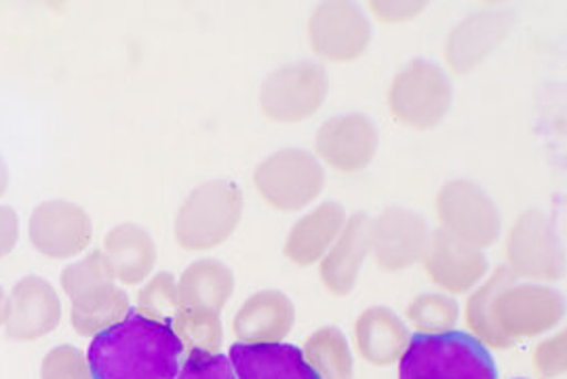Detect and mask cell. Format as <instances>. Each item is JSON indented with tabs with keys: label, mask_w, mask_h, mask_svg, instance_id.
I'll list each match as a JSON object with an SVG mask.
<instances>
[{
	"label": "cell",
	"mask_w": 567,
	"mask_h": 379,
	"mask_svg": "<svg viewBox=\"0 0 567 379\" xmlns=\"http://www.w3.org/2000/svg\"><path fill=\"white\" fill-rule=\"evenodd\" d=\"M564 299L543 285H522L519 276L498 269L466 302V325L481 344L511 348L519 337H534L557 327Z\"/></svg>",
	"instance_id": "1"
},
{
	"label": "cell",
	"mask_w": 567,
	"mask_h": 379,
	"mask_svg": "<svg viewBox=\"0 0 567 379\" xmlns=\"http://www.w3.org/2000/svg\"><path fill=\"white\" fill-rule=\"evenodd\" d=\"M87 360L93 379H175L184 346L169 325L135 310L93 337Z\"/></svg>",
	"instance_id": "2"
},
{
	"label": "cell",
	"mask_w": 567,
	"mask_h": 379,
	"mask_svg": "<svg viewBox=\"0 0 567 379\" xmlns=\"http://www.w3.org/2000/svg\"><path fill=\"white\" fill-rule=\"evenodd\" d=\"M399 379H498V369L475 335L415 334L399 360Z\"/></svg>",
	"instance_id": "3"
},
{
	"label": "cell",
	"mask_w": 567,
	"mask_h": 379,
	"mask_svg": "<svg viewBox=\"0 0 567 379\" xmlns=\"http://www.w3.org/2000/svg\"><path fill=\"white\" fill-rule=\"evenodd\" d=\"M243 215V192L230 179L195 188L175 215V241L188 251H207L233 236Z\"/></svg>",
	"instance_id": "4"
},
{
	"label": "cell",
	"mask_w": 567,
	"mask_h": 379,
	"mask_svg": "<svg viewBox=\"0 0 567 379\" xmlns=\"http://www.w3.org/2000/svg\"><path fill=\"white\" fill-rule=\"evenodd\" d=\"M452 104L447 76L429 60H414L394 76L389 91V108L396 123L412 129H433Z\"/></svg>",
	"instance_id": "5"
},
{
	"label": "cell",
	"mask_w": 567,
	"mask_h": 379,
	"mask_svg": "<svg viewBox=\"0 0 567 379\" xmlns=\"http://www.w3.org/2000/svg\"><path fill=\"white\" fill-rule=\"evenodd\" d=\"M254 183L264 201L279 211H300L315 201L323 186L321 162L305 150H279L260 162Z\"/></svg>",
	"instance_id": "6"
},
{
	"label": "cell",
	"mask_w": 567,
	"mask_h": 379,
	"mask_svg": "<svg viewBox=\"0 0 567 379\" xmlns=\"http://www.w3.org/2000/svg\"><path fill=\"white\" fill-rule=\"evenodd\" d=\"M326 95V70L315 62H296L266 76L260 87V108L277 123H298L317 114Z\"/></svg>",
	"instance_id": "7"
},
{
	"label": "cell",
	"mask_w": 567,
	"mask_h": 379,
	"mask_svg": "<svg viewBox=\"0 0 567 379\" xmlns=\"http://www.w3.org/2000/svg\"><path fill=\"white\" fill-rule=\"evenodd\" d=\"M508 270L517 276L538 281H559L566 270L561 241L540 211H525L506 239Z\"/></svg>",
	"instance_id": "8"
},
{
	"label": "cell",
	"mask_w": 567,
	"mask_h": 379,
	"mask_svg": "<svg viewBox=\"0 0 567 379\" xmlns=\"http://www.w3.org/2000/svg\"><path fill=\"white\" fill-rule=\"evenodd\" d=\"M436 218L443 230L480 249L494 245L501 236V215L494 202L466 179L447 181L439 190Z\"/></svg>",
	"instance_id": "9"
},
{
	"label": "cell",
	"mask_w": 567,
	"mask_h": 379,
	"mask_svg": "<svg viewBox=\"0 0 567 379\" xmlns=\"http://www.w3.org/2000/svg\"><path fill=\"white\" fill-rule=\"evenodd\" d=\"M32 246L49 260L81 255L93 236L87 211L70 201H44L34 207L28 220Z\"/></svg>",
	"instance_id": "10"
},
{
	"label": "cell",
	"mask_w": 567,
	"mask_h": 379,
	"mask_svg": "<svg viewBox=\"0 0 567 379\" xmlns=\"http://www.w3.org/2000/svg\"><path fill=\"white\" fill-rule=\"evenodd\" d=\"M308 41L321 60L352 62L370 45V22L352 2H323L308 20Z\"/></svg>",
	"instance_id": "11"
},
{
	"label": "cell",
	"mask_w": 567,
	"mask_h": 379,
	"mask_svg": "<svg viewBox=\"0 0 567 379\" xmlns=\"http://www.w3.org/2000/svg\"><path fill=\"white\" fill-rule=\"evenodd\" d=\"M62 313V299L49 281L23 276L9 293L4 331L16 341H37L60 327Z\"/></svg>",
	"instance_id": "12"
},
{
	"label": "cell",
	"mask_w": 567,
	"mask_h": 379,
	"mask_svg": "<svg viewBox=\"0 0 567 379\" xmlns=\"http://www.w3.org/2000/svg\"><path fill=\"white\" fill-rule=\"evenodd\" d=\"M429 241L426 222L403 209H386L370 223L368 246L380 269L396 272L422 260Z\"/></svg>",
	"instance_id": "13"
},
{
	"label": "cell",
	"mask_w": 567,
	"mask_h": 379,
	"mask_svg": "<svg viewBox=\"0 0 567 379\" xmlns=\"http://www.w3.org/2000/svg\"><path fill=\"white\" fill-rule=\"evenodd\" d=\"M315 150L331 169L357 173L375 157L378 134L363 114L333 116L315 135Z\"/></svg>",
	"instance_id": "14"
},
{
	"label": "cell",
	"mask_w": 567,
	"mask_h": 379,
	"mask_svg": "<svg viewBox=\"0 0 567 379\" xmlns=\"http://www.w3.org/2000/svg\"><path fill=\"white\" fill-rule=\"evenodd\" d=\"M422 260L431 281L450 293L473 289L487 272V262L480 246L460 241L443 228H436L429 234Z\"/></svg>",
	"instance_id": "15"
},
{
	"label": "cell",
	"mask_w": 567,
	"mask_h": 379,
	"mask_svg": "<svg viewBox=\"0 0 567 379\" xmlns=\"http://www.w3.org/2000/svg\"><path fill=\"white\" fill-rule=\"evenodd\" d=\"M511 25L513 15L506 11H483L464 20L458 28L452 30L447 39V64L458 74H466L468 70L480 66L481 62L506 39Z\"/></svg>",
	"instance_id": "16"
},
{
	"label": "cell",
	"mask_w": 567,
	"mask_h": 379,
	"mask_svg": "<svg viewBox=\"0 0 567 379\" xmlns=\"http://www.w3.org/2000/svg\"><path fill=\"white\" fill-rule=\"evenodd\" d=\"M237 379H319L305 352L291 344H240L230 348Z\"/></svg>",
	"instance_id": "17"
},
{
	"label": "cell",
	"mask_w": 567,
	"mask_h": 379,
	"mask_svg": "<svg viewBox=\"0 0 567 379\" xmlns=\"http://www.w3.org/2000/svg\"><path fill=\"white\" fill-rule=\"evenodd\" d=\"M293 304L281 291L251 295L233 318L240 344H281L293 327Z\"/></svg>",
	"instance_id": "18"
},
{
	"label": "cell",
	"mask_w": 567,
	"mask_h": 379,
	"mask_svg": "<svg viewBox=\"0 0 567 379\" xmlns=\"http://www.w3.org/2000/svg\"><path fill=\"white\" fill-rule=\"evenodd\" d=\"M368 232L370 218L365 213H354L344 223L336 243L329 246L328 255L321 262V281L333 295H349L354 289L359 272L368 257Z\"/></svg>",
	"instance_id": "19"
},
{
	"label": "cell",
	"mask_w": 567,
	"mask_h": 379,
	"mask_svg": "<svg viewBox=\"0 0 567 379\" xmlns=\"http://www.w3.org/2000/svg\"><path fill=\"white\" fill-rule=\"evenodd\" d=\"M104 255L112 278L123 285H140L156 264L154 239L137 223H118L104 239Z\"/></svg>",
	"instance_id": "20"
},
{
	"label": "cell",
	"mask_w": 567,
	"mask_h": 379,
	"mask_svg": "<svg viewBox=\"0 0 567 379\" xmlns=\"http://www.w3.org/2000/svg\"><path fill=\"white\" fill-rule=\"evenodd\" d=\"M342 228L344 209L336 202H323L291 228L285 241V255L298 266H310L326 255Z\"/></svg>",
	"instance_id": "21"
},
{
	"label": "cell",
	"mask_w": 567,
	"mask_h": 379,
	"mask_svg": "<svg viewBox=\"0 0 567 379\" xmlns=\"http://www.w3.org/2000/svg\"><path fill=\"white\" fill-rule=\"evenodd\" d=\"M354 339L359 355L378 367L399 362L410 344L403 320L382 306L370 308L359 316L354 325Z\"/></svg>",
	"instance_id": "22"
},
{
	"label": "cell",
	"mask_w": 567,
	"mask_h": 379,
	"mask_svg": "<svg viewBox=\"0 0 567 379\" xmlns=\"http://www.w3.org/2000/svg\"><path fill=\"white\" fill-rule=\"evenodd\" d=\"M182 308L219 314L235 293V274L218 260H197L177 281Z\"/></svg>",
	"instance_id": "23"
},
{
	"label": "cell",
	"mask_w": 567,
	"mask_h": 379,
	"mask_svg": "<svg viewBox=\"0 0 567 379\" xmlns=\"http://www.w3.org/2000/svg\"><path fill=\"white\" fill-rule=\"evenodd\" d=\"M70 320L74 331L83 337H95L118 325L132 313V299L114 283L85 291L70 299Z\"/></svg>",
	"instance_id": "24"
},
{
	"label": "cell",
	"mask_w": 567,
	"mask_h": 379,
	"mask_svg": "<svg viewBox=\"0 0 567 379\" xmlns=\"http://www.w3.org/2000/svg\"><path fill=\"white\" fill-rule=\"evenodd\" d=\"M306 362L319 379H352V355L342 331L326 327L310 335L305 344Z\"/></svg>",
	"instance_id": "25"
},
{
	"label": "cell",
	"mask_w": 567,
	"mask_h": 379,
	"mask_svg": "<svg viewBox=\"0 0 567 379\" xmlns=\"http://www.w3.org/2000/svg\"><path fill=\"white\" fill-rule=\"evenodd\" d=\"M184 346V352H207L216 355L224 341V327L219 314L207 310L182 308L167 323Z\"/></svg>",
	"instance_id": "26"
},
{
	"label": "cell",
	"mask_w": 567,
	"mask_h": 379,
	"mask_svg": "<svg viewBox=\"0 0 567 379\" xmlns=\"http://www.w3.org/2000/svg\"><path fill=\"white\" fill-rule=\"evenodd\" d=\"M458 316V302L441 293L417 295L408 308V320L414 325L417 334L439 335L454 331Z\"/></svg>",
	"instance_id": "27"
},
{
	"label": "cell",
	"mask_w": 567,
	"mask_h": 379,
	"mask_svg": "<svg viewBox=\"0 0 567 379\" xmlns=\"http://www.w3.org/2000/svg\"><path fill=\"white\" fill-rule=\"evenodd\" d=\"M179 310H182V304L177 293V281L169 272L156 274L137 293V313L153 320L167 325Z\"/></svg>",
	"instance_id": "28"
},
{
	"label": "cell",
	"mask_w": 567,
	"mask_h": 379,
	"mask_svg": "<svg viewBox=\"0 0 567 379\" xmlns=\"http://www.w3.org/2000/svg\"><path fill=\"white\" fill-rule=\"evenodd\" d=\"M60 283H62V289L66 293L68 299H74L76 295L93 289V287L114 283L104 251H91L87 257L66 266L62 272Z\"/></svg>",
	"instance_id": "29"
},
{
	"label": "cell",
	"mask_w": 567,
	"mask_h": 379,
	"mask_svg": "<svg viewBox=\"0 0 567 379\" xmlns=\"http://www.w3.org/2000/svg\"><path fill=\"white\" fill-rule=\"evenodd\" d=\"M41 379H93L87 355L74 346H58L44 355Z\"/></svg>",
	"instance_id": "30"
},
{
	"label": "cell",
	"mask_w": 567,
	"mask_h": 379,
	"mask_svg": "<svg viewBox=\"0 0 567 379\" xmlns=\"http://www.w3.org/2000/svg\"><path fill=\"white\" fill-rule=\"evenodd\" d=\"M175 379H237L230 358L207 352H188Z\"/></svg>",
	"instance_id": "31"
},
{
	"label": "cell",
	"mask_w": 567,
	"mask_h": 379,
	"mask_svg": "<svg viewBox=\"0 0 567 379\" xmlns=\"http://www.w3.org/2000/svg\"><path fill=\"white\" fill-rule=\"evenodd\" d=\"M532 362H534V371L538 378L550 379L561 376L566 371L567 362L566 331L536 346V350L532 355Z\"/></svg>",
	"instance_id": "32"
},
{
	"label": "cell",
	"mask_w": 567,
	"mask_h": 379,
	"mask_svg": "<svg viewBox=\"0 0 567 379\" xmlns=\"http://www.w3.org/2000/svg\"><path fill=\"white\" fill-rule=\"evenodd\" d=\"M20 239V218L9 204H0V260L7 257Z\"/></svg>",
	"instance_id": "33"
},
{
	"label": "cell",
	"mask_w": 567,
	"mask_h": 379,
	"mask_svg": "<svg viewBox=\"0 0 567 379\" xmlns=\"http://www.w3.org/2000/svg\"><path fill=\"white\" fill-rule=\"evenodd\" d=\"M370 7L382 22H401L417 15L426 4L424 2H371Z\"/></svg>",
	"instance_id": "34"
},
{
	"label": "cell",
	"mask_w": 567,
	"mask_h": 379,
	"mask_svg": "<svg viewBox=\"0 0 567 379\" xmlns=\"http://www.w3.org/2000/svg\"><path fill=\"white\" fill-rule=\"evenodd\" d=\"M7 316H9V293L2 289V285H0V329L7 323Z\"/></svg>",
	"instance_id": "35"
},
{
	"label": "cell",
	"mask_w": 567,
	"mask_h": 379,
	"mask_svg": "<svg viewBox=\"0 0 567 379\" xmlns=\"http://www.w3.org/2000/svg\"><path fill=\"white\" fill-rule=\"evenodd\" d=\"M7 188H9V169H7L4 158L0 155V199H2V194L7 192Z\"/></svg>",
	"instance_id": "36"
},
{
	"label": "cell",
	"mask_w": 567,
	"mask_h": 379,
	"mask_svg": "<svg viewBox=\"0 0 567 379\" xmlns=\"http://www.w3.org/2000/svg\"><path fill=\"white\" fill-rule=\"evenodd\" d=\"M517 379H522V378H517Z\"/></svg>",
	"instance_id": "37"
}]
</instances>
